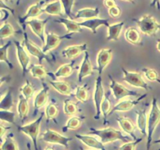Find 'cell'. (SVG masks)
Wrapping results in <instances>:
<instances>
[{
	"instance_id": "cell-28",
	"label": "cell",
	"mask_w": 160,
	"mask_h": 150,
	"mask_svg": "<svg viewBox=\"0 0 160 150\" xmlns=\"http://www.w3.org/2000/svg\"><path fill=\"white\" fill-rule=\"evenodd\" d=\"M13 106V97L12 90L11 88L8 89L6 94L2 95L0 101V109L2 110H10Z\"/></svg>"
},
{
	"instance_id": "cell-39",
	"label": "cell",
	"mask_w": 160,
	"mask_h": 150,
	"mask_svg": "<svg viewBox=\"0 0 160 150\" xmlns=\"http://www.w3.org/2000/svg\"><path fill=\"white\" fill-rule=\"evenodd\" d=\"M59 114V109L57 106H56L53 103H49L48 106L45 107V115L46 117L47 120H54Z\"/></svg>"
},
{
	"instance_id": "cell-14",
	"label": "cell",
	"mask_w": 160,
	"mask_h": 150,
	"mask_svg": "<svg viewBox=\"0 0 160 150\" xmlns=\"http://www.w3.org/2000/svg\"><path fill=\"white\" fill-rule=\"evenodd\" d=\"M146 96L147 94H145V95H141L138 99L123 100V101L119 102L117 104H116L115 106L112 108L109 116L112 115V114L115 112H127V111L131 110V109H133L136 105L138 104V103L140 102L142 99H144Z\"/></svg>"
},
{
	"instance_id": "cell-13",
	"label": "cell",
	"mask_w": 160,
	"mask_h": 150,
	"mask_svg": "<svg viewBox=\"0 0 160 150\" xmlns=\"http://www.w3.org/2000/svg\"><path fill=\"white\" fill-rule=\"evenodd\" d=\"M112 49L111 48H102L97 55V69L98 75H102L105 68L108 66L112 59Z\"/></svg>"
},
{
	"instance_id": "cell-25",
	"label": "cell",
	"mask_w": 160,
	"mask_h": 150,
	"mask_svg": "<svg viewBox=\"0 0 160 150\" xmlns=\"http://www.w3.org/2000/svg\"><path fill=\"white\" fill-rule=\"evenodd\" d=\"M28 99H27L22 94L19 95V102L17 104V112L21 119V121L23 122L28 117L29 112V105H28Z\"/></svg>"
},
{
	"instance_id": "cell-16",
	"label": "cell",
	"mask_w": 160,
	"mask_h": 150,
	"mask_svg": "<svg viewBox=\"0 0 160 150\" xmlns=\"http://www.w3.org/2000/svg\"><path fill=\"white\" fill-rule=\"evenodd\" d=\"M75 138H78V140L81 141V142L86 145L87 146L90 147V148H94L96 150H106L105 145L101 142V141L98 140L94 136L87 135V134H75Z\"/></svg>"
},
{
	"instance_id": "cell-51",
	"label": "cell",
	"mask_w": 160,
	"mask_h": 150,
	"mask_svg": "<svg viewBox=\"0 0 160 150\" xmlns=\"http://www.w3.org/2000/svg\"><path fill=\"white\" fill-rule=\"evenodd\" d=\"M45 150H54L51 146H47L46 148H45Z\"/></svg>"
},
{
	"instance_id": "cell-11",
	"label": "cell",
	"mask_w": 160,
	"mask_h": 150,
	"mask_svg": "<svg viewBox=\"0 0 160 150\" xmlns=\"http://www.w3.org/2000/svg\"><path fill=\"white\" fill-rule=\"evenodd\" d=\"M48 19L45 20H39V19H31V20H28L24 23V24L28 25L32 30L34 34H35L39 38L41 39L43 44H45V27L46 23L48 22Z\"/></svg>"
},
{
	"instance_id": "cell-36",
	"label": "cell",
	"mask_w": 160,
	"mask_h": 150,
	"mask_svg": "<svg viewBox=\"0 0 160 150\" xmlns=\"http://www.w3.org/2000/svg\"><path fill=\"white\" fill-rule=\"evenodd\" d=\"M16 33L15 30L12 28V25L8 22H5L2 25L1 28H0V38L2 39L7 38L10 36L13 35Z\"/></svg>"
},
{
	"instance_id": "cell-2",
	"label": "cell",
	"mask_w": 160,
	"mask_h": 150,
	"mask_svg": "<svg viewBox=\"0 0 160 150\" xmlns=\"http://www.w3.org/2000/svg\"><path fill=\"white\" fill-rule=\"evenodd\" d=\"M160 122V109L156 98H152V106L148 116V135H147L146 149L150 150L152 142V136L156 127Z\"/></svg>"
},
{
	"instance_id": "cell-45",
	"label": "cell",
	"mask_w": 160,
	"mask_h": 150,
	"mask_svg": "<svg viewBox=\"0 0 160 150\" xmlns=\"http://www.w3.org/2000/svg\"><path fill=\"white\" fill-rule=\"evenodd\" d=\"M142 141V138H138L137 140H133L132 142H124L121 146L119 147L118 150H135L137 145Z\"/></svg>"
},
{
	"instance_id": "cell-19",
	"label": "cell",
	"mask_w": 160,
	"mask_h": 150,
	"mask_svg": "<svg viewBox=\"0 0 160 150\" xmlns=\"http://www.w3.org/2000/svg\"><path fill=\"white\" fill-rule=\"evenodd\" d=\"M80 25L81 27H84V28H88L91 30V31L92 32V34H95L97 33V28L100 26H106L109 27V20L107 19H102V18H92V19H88V20H84V21L81 22Z\"/></svg>"
},
{
	"instance_id": "cell-17",
	"label": "cell",
	"mask_w": 160,
	"mask_h": 150,
	"mask_svg": "<svg viewBox=\"0 0 160 150\" xmlns=\"http://www.w3.org/2000/svg\"><path fill=\"white\" fill-rule=\"evenodd\" d=\"M44 4H45V1H41L35 3V4L31 5L29 7V9H28V11H27L26 14L23 17L20 18V20H19L20 23L23 25L28 19L35 18V17H39L42 12H45L44 8L42 7Z\"/></svg>"
},
{
	"instance_id": "cell-57",
	"label": "cell",
	"mask_w": 160,
	"mask_h": 150,
	"mask_svg": "<svg viewBox=\"0 0 160 150\" xmlns=\"http://www.w3.org/2000/svg\"><path fill=\"white\" fill-rule=\"evenodd\" d=\"M9 1H10V0H9Z\"/></svg>"
},
{
	"instance_id": "cell-35",
	"label": "cell",
	"mask_w": 160,
	"mask_h": 150,
	"mask_svg": "<svg viewBox=\"0 0 160 150\" xmlns=\"http://www.w3.org/2000/svg\"><path fill=\"white\" fill-rule=\"evenodd\" d=\"M81 123H82V121H81L80 117H76V116H72L67 121L64 128H62V131H63V132H67V131H68V130H76L81 127Z\"/></svg>"
},
{
	"instance_id": "cell-21",
	"label": "cell",
	"mask_w": 160,
	"mask_h": 150,
	"mask_svg": "<svg viewBox=\"0 0 160 150\" xmlns=\"http://www.w3.org/2000/svg\"><path fill=\"white\" fill-rule=\"evenodd\" d=\"M137 114V126L139 131L144 136L148 135V117H147L146 108L138 109L136 111Z\"/></svg>"
},
{
	"instance_id": "cell-43",
	"label": "cell",
	"mask_w": 160,
	"mask_h": 150,
	"mask_svg": "<svg viewBox=\"0 0 160 150\" xmlns=\"http://www.w3.org/2000/svg\"><path fill=\"white\" fill-rule=\"evenodd\" d=\"M0 119L1 120L7 123L14 124L15 123V115L13 112L9 110H2L0 109Z\"/></svg>"
},
{
	"instance_id": "cell-9",
	"label": "cell",
	"mask_w": 160,
	"mask_h": 150,
	"mask_svg": "<svg viewBox=\"0 0 160 150\" xmlns=\"http://www.w3.org/2000/svg\"><path fill=\"white\" fill-rule=\"evenodd\" d=\"M109 81H110L109 88H110L111 92H112L114 98L117 101L127 96H138V92L128 89L123 84L116 81L110 75H109Z\"/></svg>"
},
{
	"instance_id": "cell-56",
	"label": "cell",
	"mask_w": 160,
	"mask_h": 150,
	"mask_svg": "<svg viewBox=\"0 0 160 150\" xmlns=\"http://www.w3.org/2000/svg\"><path fill=\"white\" fill-rule=\"evenodd\" d=\"M158 150H160V148H159V149H158Z\"/></svg>"
},
{
	"instance_id": "cell-37",
	"label": "cell",
	"mask_w": 160,
	"mask_h": 150,
	"mask_svg": "<svg viewBox=\"0 0 160 150\" xmlns=\"http://www.w3.org/2000/svg\"><path fill=\"white\" fill-rule=\"evenodd\" d=\"M63 112L66 115L69 117L74 116L78 112L77 105L73 103L71 100L65 99L63 102Z\"/></svg>"
},
{
	"instance_id": "cell-46",
	"label": "cell",
	"mask_w": 160,
	"mask_h": 150,
	"mask_svg": "<svg viewBox=\"0 0 160 150\" xmlns=\"http://www.w3.org/2000/svg\"><path fill=\"white\" fill-rule=\"evenodd\" d=\"M108 12H109V16L111 17H113V18H117V17H119L121 15V9L117 6H113L112 8H109L108 9Z\"/></svg>"
},
{
	"instance_id": "cell-22",
	"label": "cell",
	"mask_w": 160,
	"mask_h": 150,
	"mask_svg": "<svg viewBox=\"0 0 160 150\" xmlns=\"http://www.w3.org/2000/svg\"><path fill=\"white\" fill-rule=\"evenodd\" d=\"M117 121L118 122L119 125L121 128V129L124 131L125 133L131 136L133 140H137L138 138L134 134V130H135V126L134 123L131 121L128 118L126 117H118L117 119Z\"/></svg>"
},
{
	"instance_id": "cell-1",
	"label": "cell",
	"mask_w": 160,
	"mask_h": 150,
	"mask_svg": "<svg viewBox=\"0 0 160 150\" xmlns=\"http://www.w3.org/2000/svg\"><path fill=\"white\" fill-rule=\"evenodd\" d=\"M89 134L93 135L98 136L100 138V141L104 145L110 142H115L117 140H120L123 142H129V138L127 136H124L122 132L119 130L115 129L113 128H106L103 129H95V128H90Z\"/></svg>"
},
{
	"instance_id": "cell-42",
	"label": "cell",
	"mask_w": 160,
	"mask_h": 150,
	"mask_svg": "<svg viewBox=\"0 0 160 150\" xmlns=\"http://www.w3.org/2000/svg\"><path fill=\"white\" fill-rule=\"evenodd\" d=\"M111 109H112V108H111V103L110 101H109V95H105V97L101 104V112L102 113L103 117H104V120H106V117L109 116Z\"/></svg>"
},
{
	"instance_id": "cell-53",
	"label": "cell",
	"mask_w": 160,
	"mask_h": 150,
	"mask_svg": "<svg viewBox=\"0 0 160 150\" xmlns=\"http://www.w3.org/2000/svg\"><path fill=\"white\" fill-rule=\"evenodd\" d=\"M154 143L155 144H160V138L157 139V140H156V141H154Z\"/></svg>"
},
{
	"instance_id": "cell-49",
	"label": "cell",
	"mask_w": 160,
	"mask_h": 150,
	"mask_svg": "<svg viewBox=\"0 0 160 150\" xmlns=\"http://www.w3.org/2000/svg\"><path fill=\"white\" fill-rule=\"evenodd\" d=\"M150 6L151 7H157V9L160 10V0H152Z\"/></svg>"
},
{
	"instance_id": "cell-47",
	"label": "cell",
	"mask_w": 160,
	"mask_h": 150,
	"mask_svg": "<svg viewBox=\"0 0 160 150\" xmlns=\"http://www.w3.org/2000/svg\"><path fill=\"white\" fill-rule=\"evenodd\" d=\"M103 3H104V6H106V7H107L108 9L117 6V5H116L115 0H104Z\"/></svg>"
},
{
	"instance_id": "cell-5",
	"label": "cell",
	"mask_w": 160,
	"mask_h": 150,
	"mask_svg": "<svg viewBox=\"0 0 160 150\" xmlns=\"http://www.w3.org/2000/svg\"><path fill=\"white\" fill-rule=\"evenodd\" d=\"M43 117L44 112H42L38 118L36 119L35 120H34L31 123L18 127L19 131L23 133L26 135L29 136L30 138L32 140L34 150H38V136L39 131H40L41 123H42Z\"/></svg>"
},
{
	"instance_id": "cell-23",
	"label": "cell",
	"mask_w": 160,
	"mask_h": 150,
	"mask_svg": "<svg viewBox=\"0 0 160 150\" xmlns=\"http://www.w3.org/2000/svg\"><path fill=\"white\" fill-rule=\"evenodd\" d=\"M55 22L64 25L68 33L81 32L82 31L80 23H78L72 19H66L62 17V18H59V20H56Z\"/></svg>"
},
{
	"instance_id": "cell-10",
	"label": "cell",
	"mask_w": 160,
	"mask_h": 150,
	"mask_svg": "<svg viewBox=\"0 0 160 150\" xmlns=\"http://www.w3.org/2000/svg\"><path fill=\"white\" fill-rule=\"evenodd\" d=\"M73 36V33H68L65 35H58L54 33H48L45 37V44L42 48V51L45 53L54 49L63 39H70Z\"/></svg>"
},
{
	"instance_id": "cell-40",
	"label": "cell",
	"mask_w": 160,
	"mask_h": 150,
	"mask_svg": "<svg viewBox=\"0 0 160 150\" xmlns=\"http://www.w3.org/2000/svg\"><path fill=\"white\" fill-rule=\"evenodd\" d=\"M142 72H143L144 74H145V77L148 80V81H152V82L157 81V82L160 83L159 73H158L156 70L152 68L144 67V68L142 69Z\"/></svg>"
},
{
	"instance_id": "cell-12",
	"label": "cell",
	"mask_w": 160,
	"mask_h": 150,
	"mask_svg": "<svg viewBox=\"0 0 160 150\" xmlns=\"http://www.w3.org/2000/svg\"><path fill=\"white\" fill-rule=\"evenodd\" d=\"M13 42L15 44L16 49H17V60H18L20 67L22 69V74H23V76H25V74H26L28 70L30 57L28 55V53H27V52L25 51L24 48H23V45L22 44H20L17 41H13Z\"/></svg>"
},
{
	"instance_id": "cell-6",
	"label": "cell",
	"mask_w": 160,
	"mask_h": 150,
	"mask_svg": "<svg viewBox=\"0 0 160 150\" xmlns=\"http://www.w3.org/2000/svg\"><path fill=\"white\" fill-rule=\"evenodd\" d=\"M121 70L123 73V80L130 85L135 88H140L146 91L151 90V87L143 79L142 75L137 72H131L127 70L124 67H121Z\"/></svg>"
},
{
	"instance_id": "cell-34",
	"label": "cell",
	"mask_w": 160,
	"mask_h": 150,
	"mask_svg": "<svg viewBox=\"0 0 160 150\" xmlns=\"http://www.w3.org/2000/svg\"><path fill=\"white\" fill-rule=\"evenodd\" d=\"M11 43H12V42L9 41L5 45H1V47H0V61L6 62V65L9 67V68L12 70V69H13V65L8 58V49H9V46L11 45Z\"/></svg>"
},
{
	"instance_id": "cell-20",
	"label": "cell",
	"mask_w": 160,
	"mask_h": 150,
	"mask_svg": "<svg viewBox=\"0 0 160 150\" xmlns=\"http://www.w3.org/2000/svg\"><path fill=\"white\" fill-rule=\"evenodd\" d=\"M93 73V69H92V63H91L89 54L87 51L84 52V56L81 62V67H80L79 73H78V81L81 82L84 78L90 76Z\"/></svg>"
},
{
	"instance_id": "cell-31",
	"label": "cell",
	"mask_w": 160,
	"mask_h": 150,
	"mask_svg": "<svg viewBox=\"0 0 160 150\" xmlns=\"http://www.w3.org/2000/svg\"><path fill=\"white\" fill-rule=\"evenodd\" d=\"M75 63V61H71L70 63H66L63 65L60 66L54 73L56 78H67V77L70 76L73 73V64Z\"/></svg>"
},
{
	"instance_id": "cell-30",
	"label": "cell",
	"mask_w": 160,
	"mask_h": 150,
	"mask_svg": "<svg viewBox=\"0 0 160 150\" xmlns=\"http://www.w3.org/2000/svg\"><path fill=\"white\" fill-rule=\"evenodd\" d=\"M49 83L52 87L61 95H71V87L68 83L65 81H50Z\"/></svg>"
},
{
	"instance_id": "cell-50",
	"label": "cell",
	"mask_w": 160,
	"mask_h": 150,
	"mask_svg": "<svg viewBox=\"0 0 160 150\" xmlns=\"http://www.w3.org/2000/svg\"><path fill=\"white\" fill-rule=\"evenodd\" d=\"M156 48H157L158 51L160 52V39L157 41V45H156Z\"/></svg>"
},
{
	"instance_id": "cell-41",
	"label": "cell",
	"mask_w": 160,
	"mask_h": 150,
	"mask_svg": "<svg viewBox=\"0 0 160 150\" xmlns=\"http://www.w3.org/2000/svg\"><path fill=\"white\" fill-rule=\"evenodd\" d=\"M86 85L77 86L76 92H75L74 97L81 102H86L88 98V94L85 88Z\"/></svg>"
},
{
	"instance_id": "cell-8",
	"label": "cell",
	"mask_w": 160,
	"mask_h": 150,
	"mask_svg": "<svg viewBox=\"0 0 160 150\" xmlns=\"http://www.w3.org/2000/svg\"><path fill=\"white\" fill-rule=\"evenodd\" d=\"M105 97V91L104 88L102 85V76L98 75L95 80V91H94L93 95V100L95 102V111L96 113L94 118L95 120H98L101 115V104L102 102L103 98Z\"/></svg>"
},
{
	"instance_id": "cell-26",
	"label": "cell",
	"mask_w": 160,
	"mask_h": 150,
	"mask_svg": "<svg viewBox=\"0 0 160 150\" xmlns=\"http://www.w3.org/2000/svg\"><path fill=\"white\" fill-rule=\"evenodd\" d=\"M98 8H83L76 12L75 19H92L98 17L99 15Z\"/></svg>"
},
{
	"instance_id": "cell-33",
	"label": "cell",
	"mask_w": 160,
	"mask_h": 150,
	"mask_svg": "<svg viewBox=\"0 0 160 150\" xmlns=\"http://www.w3.org/2000/svg\"><path fill=\"white\" fill-rule=\"evenodd\" d=\"M14 134L9 133L6 136L4 142L1 145V150H19V147L13 138Z\"/></svg>"
},
{
	"instance_id": "cell-24",
	"label": "cell",
	"mask_w": 160,
	"mask_h": 150,
	"mask_svg": "<svg viewBox=\"0 0 160 150\" xmlns=\"http://www.w3.org/2000/svg\"><path fill=\"white\" fill-rule=\"evenodd\" d=\"M124 25V22H119V23L110 24L108 27V35L106 38L107 41H117L121 34L122 29Z\"/></svg>"
},
{
	"instance_id": "cell-29",
	"label": "cell",
	"mask_w": 160,
	"mask_h": 150,
	"mask_svg": "<svg viewBox=\"0 0 160 150\" xmlns=\"http://www.w3.org/2000/svg\"><path fill=\"white\" fill-rule=\"evenodd\" d=\"M62 3L60 0H56L48 3L44 7V11L46 13L53 16L62 15Z\"/></svg>"
},
{
	"instance_id": "cell-38",
	"label": "cell",
	"mask_w": 160,
	"mask_h": 150,
	"mask_svg": "<svg viewBox=\"0 0 160 150\" xmlns=\"http://www.w3.org/2000/svg\"><path fill=\"white\" fill-rule=\"evenodd\" d=\"M20 92L27 99H30L34 93V88L28 80H26V83L20 88Z\"/></svg>"
},
{
	"instance_id": "cell-55",
	"label": "cell",
	"mask_w": 160,
	"mask_h": 150,
	"mask_svg": "<svg viewBox=\"0 0 160 150\" xmlns=\"http://www.w3.org/2000/svg\"><path fill=\"white\" fill-rule=\"evenodd\" d=\"M80 149H81V150H87V149H84V148H83L82 147H80Z\"/></svg>"
},
{
	"instance_id": "cell-52",
	"label": "cell",
	"mask_w": 160,
	"mask_h": 150,
	"mask_svg": "<svg viewBox=\"0 0 160 150\" xmlns=\"http://www.w3.org/2000/svg\"><path fill=\"white\" fill-rule=\"evenodd\" d=\"M27 147H28V150H31V145H30V143H28V144H27Z\"/></svg>"
},
{
	"instance_id": "cell-15",
	"label": "cell",
	"mask_w": 160,
	"mask_h": 150,
	"mask_svg": "<svg viewBox=\"0 0 160 150\" xmlns=\"http://www.w3.org/2000/svg\"><path fill=\"white\" fill-rule=\"evenodd\" d=\"M42 88L41 89L40 92L36 95L35 98L34 100V115L37 113L38 111L43 107L45 104H46L47 101H48V92L49 90L48 84L42 81Z\"/></svg>"
},
{
	"instance_id": "cell-4",
	"label": "cell",
	"mask_w": 160,
	"mask_h": 150,
	"mask_svg": "<svg viewBox=\"0 0 160 150\" xmlns=\"http://www.w3.org/2000/svg\"><path fill=\"white\" fill-rule=\"evenodd\" d=\"M22 45L25 47V48L29 52L30 55L34 56V57H36L38 59L39 63L40 64H42V62L43 59H46L48 62H52L56 60L53 55L52 56H49L46 53L42 51V49H41L34 42H31L29 39V38H28L26 31L23 32V40L22 42Z\"/></svg>"
},
{
	"instance_id": "cell-27",
	"label": "cell",
	"mask_w": 160,
	"mask_h": 150,
	"mask_svg": "<svg viewBox=\"0 0 160 150\" xmlns=\"http://www.w3.org/2000/svg\"><path fill=\"white\" fill-rule=\"evenodd\" d=\"M125 38L129 43L134 45H142L141 34L138 30L135 28H128L125 32Z\"/></svg>"
},
{
	"instance_id": "cell-44",
	"label": "cell",
	"mask_w": 160,
	"mask_h": 150,
	"mask_svg": "<svg viewBox=\"0 0 160 150\" xmlns=\"http://www.w3.org/2000/svg\"><path fill=\"white\" fill-rule=\"evenodd\" d=\"M61 3H62V6L63 7L64 12H65L66 15L68 16L69 18L72 19V16H71V12H72V9H73V4L75 2V0H60Z\"/></svg>"
},
{
	"instance_id": "cell-18",
	"label": "cell",
	"mask_w": 160,
	"mask_h": 150,
	"mask_svg": "<svg viewBox=\"0 0 160 150\" xmlns=\"http://www.w3.org/2000/svg\"><path fill=\"white\" fill-rule=\"evenodd\" d=\"M88 49V44L83 43L81 45H70L62 51V57L66 59H73Z\"/></svg>"
},
{
	"instance_id": "cell-7",
	"label": "cell",
	"mask_w": 160,
	"mask_h": 150,
	"mask_svg": "<svg viewBox=\"0 0 160 150\" xmlns=\"http://www.w3.org/2000/svg\"><path fill=\"white\" fill-rule=\"evenodd\" d=\"M42 140L48 144L52 145H60L62 146L68 148L69 142L73 140L72 138L65 137L62 134H59L57 131L51 129H47L42 135Z\"/></svg>"
},
{
	"instance_id": "cell-54",
	"label": "cell",
	"mask_w": 160,
	"mask_h": 150,
	"mask_svg": "<svg viewBox=\"0 0 160 150\" xmlns=\"http://www.w3.org/2000/svg\"><path fill=\"white\" fill-rule=\"evenodd\" d=\"M122 1H125V2H132V3H134V0H122Z\"/></svg>"
},
{
	"instance_id": "cell-3",
	"label": "cell",
	"mask_w": 160,
	"mask_h": 150,
	"mask_svg": "<svg viewBox=\"0 0 160 150\" xmlns=\"http://www.w3.org/2000/svg\"><path fill=\"white\" fill-rule=\"evenodd\" d=\"M133 21L137 23L140 31L145 35L154 37L160 30V23L151 15L145 14L139 19H133Z\"/></svg>"
},
{
	"instance_id": "cell-32",
	"label": "cell",
	"mask_w": 160,
	"mask_h": 150,
	"mask_svg": "<svg viewBox=\"0 0 160 150\" xmlns=\"http://www.w3.org/2000/svg\"><path fill=\"white\" fill-rule=\"evenodd\" d=\"M30 72L33 78H38V79L43 80L46 78L47 73L46 70L42 64H31L30 67Z\"/></svg>"
},
{
	"instance_id": "cell-48",
	"label": "cell",
	"mask_w": 160,
	"mask_h": 150,
	"mask_svg": "<svg viewBox=\"0 0 160 150\" xmlns=\"http://www.w3.org/2000/svg\"><path fill=\"white\" fill-rule=\"evenodd\" d=\"M9 129H10V128H9V127H6V126L5 127V126H3L2 124L0 125V137L2 138L3 136H4V134L6 133V131Z\"/></svg>"
}]
</instances>
